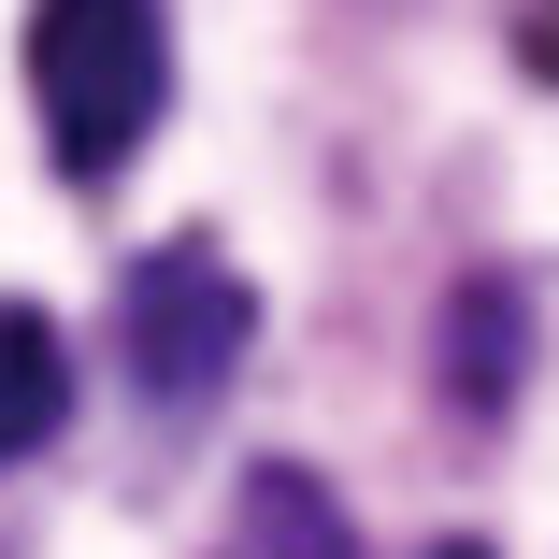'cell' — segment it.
Returning <instances> with one entry per match:
<instances>
[{
    "label": "cell",
    "instance_id": "obj_1",
    "mask_svg": "<svg viewBox=\"0 0 559 559\" xmlns=\"http://www.w3.org/2000/svg\"><path fill=\"white\" fill-rule=\"evenodd\" d=\"M29 100L72 187H116L173 100V29L158 0H29Z\"/></svg>",
    "mask_w": 559,
    "mask_h": 559
},
{
    "label": "cell",
    "instance_id": "obj_2",
    "mask_svg": "<svg viewBox=\"0 0 559 559\" xmlns=\"http://www.w3.org/2000/svg\"><path fill=\"white\" fill-rule=\"evenodd\" d=\"M116 345H130V388L158 416H201L215 388L245 373V345H259V287L215 259V245H158L116 287Z\"/></svg>",
    "mask_w": 559,
    "mask_h": 559
},
{
    "label": "cell",
    "instance_id": "obj_3",
    "mask_svg": "<svg viewBox=\"0 0 559 559\" xmlns=\"http://www.w3.org/2000/svg\"><path fill=\"white\" fill-rule=\"evenodd\" d=\"M58 416H72V345H58V316L0 301V474H15L29 444H58Z\"/></svg>",
    "mask_w": 559,
    "mask_h": 559
},
{
    "label": "cell",
    "instance_id": "obj_4",
    "mask_svg": "<svg viewBox=\"0 0 559 559\" xmlns=\"http://www.w3.org/2000/svg\"><path fill=\"white\" fill-rule=\"evenodd\" d=\"M230 559H359V531H345V502H330L301 460H259L245 516H230Z\"/></svg>",
    "mask_w": 559,
    "mask_h": 559
},
{
    "label": "cell",
    "instance_id": "obj_5",
    "mask_svg": "<svg viewBox=\"0 0 559 559\" xmlns=\"http://www.w3.org/2000/svg\"><path fill=\"white\" fill-rule=\"evenodd\" d=\"M516 345H531L516 287H460V316H444V388H460V416H502L516 402Z\"/></svg>",
    "mask_w": 559,
    "mask_h": 559
},
{
    "label": "cell",
    "instance_id": "obj_6",
    "mask_svg": "<svg viewBox=\"0 0 559 559\" xmlns=\"http://www.w3.org/2000/svg\"><path fill=\"white\" fill-rule=\"evenodd\" d=\"M531 72H559V0H545V15H531Z\"/></svg>",
    "mask_w": 559,
    "mask_h": 559
},
{
    "label": "cell",
    "instance_id": "obj_7",
    "mask_svg": "<svg viewBox=\"0 0 559 559\" xmlns=\"http://www.w3.org/2000/svg\"><path fill=\"white\" fill-rule=\"evenodd\" d=\"M430 559H488V545H430Z\"/></svg>",
    "mask_w": 559,
    "mask_h": 559
}]
</instances>
